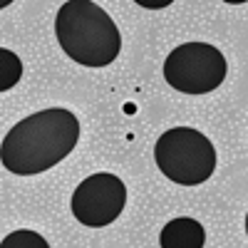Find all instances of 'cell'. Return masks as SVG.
<instances>
[{
	"mask_svg": "<svg viewBox=\"0 0 248 248\" xmlns=\"http://www.w3.org/2000/svg\"><path fill=\"white\" fill-rule=\"evenodd\" d=\"M127 203V186L109 171H99L77 184L72 194V216L87 229H105L114 223Z\"/></svg>",
	"mask_w": 248,
	"mask_h": 248,
	"instance_id": "5",
	"label": "cell"
},
{
	"mask_svg": "<svg viewBox=\"0 0 248 248\" xmlns=\"http://www.w3.org/2000/svg\"><path fill=\"white\" fill-rule=\"evenodd\" d=\"M159 246L161 248H203L206 246V231L196 218L179 216L164 223L159 233Z\"/></svg>",
	"mask_w": 248,
	"mask_h": 248,
	"instance_id": "6",
	"label": "cell"
},
{
	"mask_svg": "<svg viewBox=\"0 0 248 248\" xmlns=\"http://www.w3.org/2000/svg\"><path fill=\"white\" fill-rule=\"evenodd\" d=\"M229 72L223 52L209 43L176 45L164 60L167 85L184 94H209L218 90Z\"/></svg>",
	"mask_w": 248,
	"mask_h": 248,
	"instance_id": "4",
	"label": "cell"
},
{
	"mask_svg": "<svg viewBox=\"0 0 248 248\" xmlns=\"http://www.w3.org/2000/svg\"><path fill=\"white\" fill-rule=\"evenodd\" d=\"M154 161L174 184L199 186L216 171V149L203 132L194 127H174L156 139Z\"/></svg>",
	"mask_w": 248,
	"mask_h": 248,
	"instance_id": "3",
	"label": "cell"
},
{
	"mask_svg": "<svg viewBox=\"0 0 248 248\" xmlns=\"http://www.w3.org/2000/svg\"><path fill=\"white\" fill-rule=\"evenodd\" d=\"M55 35L65 55L85 67H107L122 52L119 28L92 0H67L55 15Z\"/></svg>",
	"mask_w": 248,
	"mask_h": 248,
	"instance_id": "2",
	"label": "cell"
},
{
	"mask_svg": "<svg viewBox=\"0 0 248 248\" xmlns=\"http://www.w3.org/2000/svg\"><path fill=\"white\" fill-rule=\"evenodd\" d=\"M20 77H23V60H20L13 50L0 47V92L13 90Z\"/></svg>",
	"mask_w": 248,
	"mask_h": 248,
	"instance_id": "7",
	"label": "cell"
},
{
	"mask_svg": "<svg viewBox=\"0 0 248 248\" xmlns=\"http://www.w3.org/2000/svg\"><path fill=\"white\" fill-rule=\"evenodd\" d=\"M0 246L3 248H47L50 243L45 241V236H40L35 231H13L3 238Z\"/></svg>",
	"mask_w": 248,
	"mask_h": 248,
	"instance_id": "8",
	"label": "cell"
},
{
	"mask_svg": "<svg viewBox=\"0 0 248 248\" xmlns=\"http://www.w3.org/2000/svg\"><path fill=\"white\" fill-rule=\"evenodd\" d=\"M137 5H141V8H149V10H161V8L171 5V0H159V3H152V0H137Z\"/></svg>",
	"mask_w": 248,
	"mask_h": 248,
	"instance_id": "9",
	"label": "cell"
},
{
	"mask_svg": "<svg viewBox=\"0 0 248 248\" xmlns=\"http://www.w3.org/2000/svg\"><path fill=\"white\" fill-rule=\"evenodd\" d=\"M79 139V119L65 107H47L13 124L0 144V161L10 174L35 176L67 159Z\"/></svg>",
	"mask_w": 248,
	"mask_h": 248,
	"instance_id": "1",
	"label": "cell"
}]
</instances>
